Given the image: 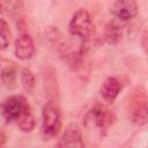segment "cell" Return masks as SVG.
Masks as SVG:
<instances>
[{"instance_id": "obj_12", "label": "cell", "mask_w": 148, "mask_h": 148, "mask_svg": "<svg viewBox=\"0 0 148 148\" xmlns=\"http://www.w3.org/2000/svg\"><path fill=\"white\" fill-rule=\"evenodd\" d=\"M9 36L10 30L8 23L3 18H0V50L7 49L9 45Z\"/></svg>"}, {"instance_id": "obj_14", "label": "cell", "mask_w": 148, "mask_h": 148, "mask_svg": "<svg viewBox=\"0 0 148 148\" xmlns=\"http://www.w3.org/2000/svg\"><path fill=\"white\" fill-rule=\"evenodd\" d=\"M120 27L116 23H110L106 27V32H105V37L108 39L109 43H116L120 39L121 32H120Z\"/></svg>"}, {"instance_id": "obj_4", "label": "cell", "mask_w": 148, "mask_h": 148, "mask_svg": "<svg viewBox=\"0 0 148 148\" xmlns=\"http://www.w3.org/2000/svg\"><path fill=\"white\" fill-rule=\"evenodd\" d=\"M30 108L27 99L22 95H13L0 104V113L7 123L17 121L22 113Z\"/></svg>"}, {"instance_id": "obj_10", "label": "cell", "mask_w": 148, "mask_h": 148, "mask_svg": "<svg viewBox=\"0 0 148 148\" xmlns=\"http://www.w3.org/2000/svg\"><path fill=\"white\" fill-rule=\"evenodd\" d=\"M16 124H17V126L20 127V130L22 132H30V131L34 130V127L36 125V121H35V117H34L30 108H28L22 113V116L17 119Z\"/></svg>"}, {"instance_id": "obj_7", "label": "cell", "mask_w": 148, "mask_h": 148, "mask_svg": "<svg viewBox=\"0 0 148 148\" xmlns=\"http://www.w3.org/2000/svg\"><path fill=\"white\" fill-rule=\"evenodd\" d=\"M59 148H84L83 139L80 128L75 124L67 126L59 139Z\"/></svg>"}, {"instance_id": "obj_8", "label": "cell", "mask_w": 148, "mask_h": 148, "mask_svg": "<svg viewBox=\"0 0 148 148\" xmlns=\"http://www.w3.org/2000/svg\"><path fill=\"white\" fill-rule=\"evenodd\" d=\"M35 54V44L28 34H22L15 42V56L20 60H29Z\"/></svg>"}, {"instance_id": "obj_6", "label": "cell", "mask_w": 148, "mask_h": 148, "mask_svg": "<svg viewBox=\"0 0 148 148\" xmlns=\"http://www.w3.org/2000/svg\"><path fill=\"white\" fill-rule=\"evenodd\" d=\"M110 13L120 21H131L138 14V5L133 0H118L110 6Z\"/></svg>"}, {"instance_id": "obj_2", "label": "cell", "mask_w": 148, "mask_h": 148, "mask_svg": "<svg viewBox=\"0 0 148 148\" xmlns=\"http://www.w3.org/2000/svg\"><path fill=\"white\" fill-rule=\"evenodd\" d=\"M68 31L72 36H76L83 40L90 38L95 32V24L90 14L86 9L76 10L69 22Z\"/></svg>"}, {"instance_id": "obj_13", "label": "cell", "mask_w": 148, "mask_h": 148, "mask_svg": "<svg viewBox=\"0 0 148 148\" xmlns=\"http://www.w3.org/2000/svg\"><path fill=\"white\" fill-rule=\"evenodd\" d=\"M0 77H1V81L5 86L14 87V84L16 82V71L13 67H6L2 69Z\"/></svg>"}, {"instance_id": "obj_5", "label": "cell", "mask_w": 148, "mask_h": 148, "mask_svg": "<svg viewBox=\"0 0 148 148\" xmlns=\"http://www.w3.org/2000/svg\"><path fill=\"white\" fill-rule=\"evenodd\" d=\"M128 114L136 125H145L148 119L147 97L145 91H136L128 101Z\"/></svg>"}, {"instance_id": "obj_3", "label": "cell", "mask_w": 148, "mask_h": 148, "mask_svg": "<svg viewBox=\"0 0 148 148\" xmlns=\"http://www.w3.org/2000/svg\"><path fill=\"white\" fill-rule=\"evenodd\" d=\"M83 123L87 128L96 130L102 133V131H106L112 124V113L105 105L96 104L86 113Z\"/></svg>"}, {"instance_id": "obj_11", "label": "cell", "mask_w": 148, "mask_h": 148, "mask_svg": "<svg viewBox=\"0 0 148 148\" xmlns=\"http://www.w3.org/2000/svg\"><path fill=\"white\" fill-rule=\"evenodd\" d=\"M21 84L27 92H31L35 88V75L29 68H23L21 72Z\"/></svg>"}, {"instance_id": "obj_9", "label": "cell", "mask_w": 148, "mask_h": 148, "mask_svg": "<svg viewBox=\"0 0 148 148\" xmlns=\"http://www.w3.org/2000/svg\"><path fill=\"white\" fill-rule=\"evenodd\" d=\"M120 90H121V86H120L119 81L116 77L110 76V77H106L103 81V83L101 86V89H99V92L106 102L112 103L118 97Z\"/></svg>"}, {"instance_id": "obj_1", "label": "cell", "mask_w": 148, "mask_h": 148, "mask_svg": "<svg viewBox=\"0 0 148 148\" xmlns=\"http://www.w3.org/2000/svg\"><path fill=\"white\" fill-rule=\"evenodd\" d=\"M42 133L47 140L56 138L61 130V112L53 101H49L42 110Z\"/></svg>"}, {"instance_id": "obj_15", "label": "cell", "mask_w": 148, "mask_h": 148, "mask_svg": "<svg viewBox=\"0 0 148 148\" xmlns=\"http://www.w3.org/2000/svg\"><path fill=\"white\" fill-rule=\"evenodd\" d=\"M5 141H6V136H5V134L0 131V148H2V147H3Z\"/></svg>"}]
</instances>
